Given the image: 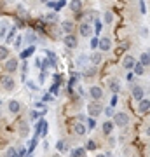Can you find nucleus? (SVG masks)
<instances>
[{
  "mask_svg": "<svg viewBox=\"0 0 150 157\" xmlns=\"http://www.w3.org/2000/svg\"><path fill=\"white\" fill-rule=\"evenodd\" d=\"M87 113H89V117H98V115L101 113V105L96 103V101L87 103Z\"/></svg>",
  "mask_w": 150,
  "mask_h": 157,
  "instance_id": "1",
  "label": "nucleus"
},
{
  "mask_svg": "<svg viewBox=\"0 0 150 157\" xmlns=\"http://www.w3.org/2000/svg\"><path fill=\"white\" fill-rule=\"evenodd\" d=\"M115 124L119 126V128H124V126H128L129 124V115L124 112H119L115 113Z\"/></svg>",
  "mask_w": 150,
  "mask_h": 157,
  "instance_id": "2",
  "label": "nucleus"
},
{
  "mask_svg": "<svg viewBox=\"0 0 150 157\" xmlns=\"http://www.w3.org/2000/svg\"><path fill=\"white\" fill-rule=\"evenodd\" d=\"M0 82H2V87H4L6 91H12L14 86H16V82H14V78H12L11 75H4Z\"/></svg>",
  "mask_w": 150,
  "mask_h": 157,
  "instance_id": "3",
  "label": "nucleus"
},
{
  "mask_svg": "<svg viewBox=\"0 0 150 157\" xmlns=\"http://www.w3.org/2000/svg\"><path fill=\"white\" fill-rule=\"evenodd\" d=\"M63 42H65V45H67L68 49H75V47H77V37H75V35L73 33H68L67 37H65V39H63Z\"/></svg>",
  "mask_w": 150,
  "mask_h": 157,
  "instance_id": "4",
  "label": "nucleus"
},
{
  "mask_svg": "<svg viewBox=\"0 0 150 157\" xmlns=\"http://www.w3.org/2000/svg\"><path fill=\"white\" fill-rule=\"evenodd\" d=\"M98 47H100L101 51H110L112 49V40L108 39V37H101V39H98Z\"/></svg>",
  "mask_w": 150,
  "mask_h": 157,
  "instance_id": "5",
  "label": "nucleus"
},
{
  "mask_svg": "<svg viewBox=\"0 0 150 157\" xmlns=\"http://www.w3.org/2000/svg\"><path fill=\"white\" fill-rule=\"evenodd\" d=\"M60 28H61L63 33H73V30H75V25H73L72 21H61V25H60Z\"/></svg>",
  "mask_w": 150,
  "mask_h": 157,
  "instance_id": "6",
  "label": "nucleus"
},
{
  "mask_svg": "<svg viewBox=\"0 0 150 157\" xmlns=\"http://www.w3.org/2000/svg\"><path fill=\"white\" fill-rule=\"evenodd\" d=\"M17 67H19V61L12 58V59H9V61L6 63V67H4V68H6L7 73H12V72H16V70H17Z\"/></svg>",
  "mask_w": 150,
  "mask_h": 157,
  "instance_id": "7",
  "label": "nucleus"
},
{
  "mask_svg": "<svg viewBox=\"0 0 150 157\" xmlns=\"http://www.w3.org/2000/svg\"><path fill=\"white\" fill-rule=\"evenodd\" d=\"M79 32H80L82 37H91V35H93V28H91L89 23H82V25L79 26Z\"/></svg>",
  "mask_w": 150,
  "mask_h": 157,
  "instance_id": "8",
  "label": "nucleus"
},
{
  "mask_svg": "<svg viewBox=\"0 0 150 157\" xmlns=\"http://www.w3.org/2000/svg\"><path fill=\"white\" fill-rule=\"evenodd\" d=\"M89 94H91V98H93L94 101H98V100L103 98V91H101V87L94 86V87H91V89H89Z\"/></svg>",
  "mask_w": 150,
  "mask_h": 157,
  "instance_id": "9",
  "label": "nucleus"
},
{
  "mask_svg": "<svg viewBox=\"0 0 150 157\" xmlns=\"http://www.w3.org/2000/svg\"><path fill=\"white\" fill-rule=\"evenodd\" d=\"M134 65H136V59H134L133 56H126L122 59V67L126 68V70H133Z\"/></svg>",
  "mask_w": 150,
  "mask_h": 157,
  "instance_id": "10",
  "label": "nucleus"
},
{
  "mask_svg": "<svg viewBox=\"0 0 150 157\" xmlns=\"http://www.w3.org/2000/svg\"><path fill=\"white\" fill-rule=\"evenodd\" d=\"M148 103H150V101L147 100V98H141V100H140V105H138V110L141 113H148V108H150Z\"/></svg>",
  "mask_w": 150,
  "mask_h": 157,
  "instance_id": "11",
  "label": "nucleus"
},
{
  "mask_svg": "<svg viewBox=\"0 0 150 157\" xmlns=\"http://www.w3.org/2000/svg\"><path fill=\"white\" fill-rule=\"evenodd\" d=\"M145 94V89L141 87V86H134L133 87V98H136V100H141Z\"/></svg>",
  "mask_w": 150,
  "mask_h": 157,
  "instance_id": "12",
  "label": "nucleus"
},
{
  "mask_svg": "<svg viewBox=\"0 0 150 157\" xmlns=\"http://www.w3.org/2000/svg\"><path fill=\"white\" fill-rule=\"evenodd\" d=\"M17 131H19V136H28V124L25 122V121H21V122L17 124Z\"/></svg>",
  "mask_w": 150,
  "mask_h": 157,
  "instance_id": "13",
  "label": "nucleus"
},
{
  "mask_svg": "<svg viewBox=\"0 0 150 157\" xmlns=\"http://www.w3.org/2000/svg\"><path fill=\"white\" fill-rule=\"evenodd\" d=\"M73 133L79 135V136H82L84 133H86V126H84L82 122H75L73 124Z\"/></svg>",
  "mask_w": 150,
  "mask_h": 157,
  "instance_id": "14",
  "label": "nucleus"
},
{
  "mask_svg": "<svg viewBox=\"0 0 150 157\" xmlns=\"http://www.w3.org/2000/svg\"><path fill=\"white\" fill-rule=\"evenodd\" d=\"M108 86H110V89L113 91V93H119V91H121V82H119L117 78H110V80H108Z\"/></svg>",
  "mask_w": 150,
  "mask_h": 157,
  "instance_id": "15",
  "label": "nucleus"
},
{
  "mask_svg": "<svg viewBox=\"0 0 150 157\" xmlns=\"http://www.w3.org/2000/svg\"><path fill=\"white\" fill-rule=\"evenodd\" d=\"M89 59H91V63H93V65H100L101 61H103V58H101V52H93V54H91V56H89Z\"/></svg>",
  "mask_w": 150,
  "mask_h": 157,
  "instance_id": "16",
  "label": "nucleus"
},
{
  "mask_svg": "<svg viewBox=\"0 0 150 157\" xmlns=\"http://www.w3.org/2000/svg\"><path fill=\"white\" fill-rule=\"evenodd\" d=\"M9 110H11L12 113H17L21 110V105H19L16 100H12V101H9Z\"/></svg>",
  "mask_w": 150,
  "mask_h": 157,
  "instance_id": "17",
  "label": "nucleus"
},
{
  "mask_svg": "<svg viewBox=\"0 0 150 157\" xmlns=\"http://www.w3.org/2000/svg\"><path fill=\"white\" fill-rule=\"evenodd\" d=\"M140 63H141L145 68L148 67V63H150V54L147 52V51H145V52H141V56H140Z\"/></svg>",
  "mask_w": 150,
  "mask_h": 157,
  "instance_id": "18",
  "label": "nucleus"
},
{
  "mask_svg": "<svg viewBox=\"0 0 150 157\" xmlns=\"http://www.w3.org/2000/svg\"><path fill=\"white\" fill-rule=\"evenodd\" d=\"M70 9H72L73 12H79L82 9V2H80V0H72V2H70Z\"/></svg>",
  "mask_w": 150,
  "mask_h": 157,
  "instance_id": "19",
  "label": "nucleus"
},
{
  "mask_svg": "<svg viewBox=\"0 0 150 157\" xmlns=\"http://www.w3.org/2000/svg\"><path fill=\"white\" fill-rule=\"evenodd\" d=\"M96 75V67H89L84 70V77L87 78V77H94Z\"/></svg>",
  "mask_w": 150,
  "mask_h": 157,
  "instance_id": "20",
  "label": "nucleus"
},
{
  "mask_svg": "<svg viewBox=\"0 0 150 157\" xmlns=\"http://www.w3.org/2000/svg\"><path fill=\"white\" fill-rule=\"evenodd\" d=\"M134 75H143V72H145V67L141 65V63H136L134 65Z\"/></svg>",
  "mask_w": 150,
  "mask_h": 157,
  "instance_id": "21",
  "label": "nucleus"
},
{
  "mask_svg": "<svg viewBox=\"0 0 150 157\" xmlns=\"http://www.w3.org/2000/svg\"><path fill=\"white\" fill-rule=\"evenodd\" d=\"M33 52H35V47H33V45H30V47H28L26 51H23V52H21V59H25V58H28L30 54H33Z\"/></svg>",
  "mask_w": 150,
  "mask_h": 157,
  "instance_id": "22",
  "label": "nucleus"
},
{
  "mask_svg": "<svg viewBox=\"0 0 150 157\" xmlns=\"http://www.w3.org/2000/svg\"><path fill=\"white\" fill-rule=\"evenodd\" d=\"M45 19H47L49 23H56L60 17H58V14H56V12H49V14H45Z\"/></svg>",
  "mask_w": 150,
  "mask_h": 157,
  "instance_id": "23",
  "label": "nucleus"
},
{
  "mask_svg": "<svg viewBox=\"0 0 150 157\" xmlns=\"http://www.w3.org/2000/svg\"><path fill=\"white\" fill-rule=\"evenodd\" d=\"M103 17H105V19H103V21H105L106 25H110V23H113V12L106 11V12H105V16H103Z\"/></svg>",
  "mask_w": 150,
  "mask_h": 157,
  "instance_id": "24",
  "label": "nucleus"
},
{
  "mask_svg": "<svg viewBox=\"0 0 150 157\" xmlns=\"http://www.w3.org/2000/svg\"><path fill=\"white\" fill-rule=\"evenodd\" d=\"M7 56H9V49L2 45V47H0V61H4V59H6Z\"/></svg>",
  "mask_w": 150,
  "mask_h": 157,
  "instance_id": "25",
  "label": "nucleus"
},
{
  "mask_svg": "<svg viewBox=\"0 0 150 157\" xmlns=\"http://www.w3.org/2000/svg\"><path fill=\"white\" fill-rule=\"evenodd\" d=\"M112 129H113V124H112V122H105V124H103V131H105L106 135H110Z\"/></svg>",
  "mask_w": 150,
  "mask_h": 157,
  "instance_id": "26",
  "label": "nucleus"
},
{
  "mask_svg": "<svg viewBox=\"0 0 150 157\" xmlns=\"http://www.w3.org/2000/svg\"><path fill=\"white\" fill-rule=\"evenodd\" d=\"M56 148H58V152H65V150H67V145H65V141L58 140V143H56Z\"/></svg>",
  "mask_w": 150,
  "mask_h": 157,
  "instance_id": "27",
  "label": "nucleus"
},
{
  "mask_svg": "<svg viewBox=\"0 0 150 157\" xmlns=\"http://www.w3.org/2000/svg\"><path fill=\"white\" fill-rule=\"evenodd\" d=\"M72 157H84V150L82 148H75V150H72Z\"/></svg>",
  "mask_w": 150,
  "mask_h": 157,
  "instance_id": "28",
  "label": "nucleus"
},
{
  "mask_svg": "<svg viewBox=\"0 0 150 157\" xmlns=\"http://www.w3.org/2000/svg\"><path fill=\"white\" fill-rule=\"evenodd\" d=\"M26 42H28V44H33V42H37V35L28 33V35H26Z\"/></svg>",
  "mask_w": 150,
  "mask_h": 157,
  "instance_id": "29",
  "label": "nucleus"
},
{
  "mask_svg": "<svg viewBox=\"0 0 150 157\" xmlns=\"http://www.w3.org/2000/svg\"><path fill=\"white\" fill-rule=\"evenodd\" d=\"M65 4H67V0H60V2H56V4H54V9H56V11H60V9L65 7Z\"/></svg>",
  "mask_w": 150,
  "mask_h": 157,
  "instance_id": "30",
  "label": "nucleus"
},
{
  "mask_svg": "<svg viewBox=\"0 0 150 157\" xmlns=\"http://www.w3.org/2000/svg\"><path fill=\"white\" fill-rule=\"evenodd\" d=\"M96 16H98L96 12H89V14H86V19H87V23H91V21H94L93 17H96Z\"/></svg>",
  "mask_w": 150,
  "mask_h": 157,
  "instance_id": "31",
  "label": "nucleus"
},
{
  "mask_svg": "<svg viewBox=\"0 0 150 157\" xmlns=\"http://www.w3.org/2000/svg\"><path fill=\"white\" fill-rule=\"evenodd\" d=\"M140 11L143 12V14H145V12H147V4H145L143 0H140Z\"/></svg>",
  "mask_w": 150,
  "mask_h": 157,
  "instance_id": "32",
  "label": "nucleus"
},
{
  "mask_svg": "<svg viewBox=\"0 0 150 157\" xmlns=\"http://www.w3.org/2000/svg\"><path fill=\"white\" fill-rule=\"evenodd\" d=\"M28 89H30V91H37V89H39V87H37V84H35V82H28Z\"/></svg>",
  "mask_w": 150,
  "mask_h": 157,
  "instance_id": "33",
  "label": "nucleus"
},
{
  "mask_svg": "<svg viewBox=\"0 0 150 157\" xmlns=\"http://www.w3.org/2000/svg\"><path fill=\"white\" fill-rule=\"evenodd\" d=\"M6 157H16V150H14V148H9L7 154H6Z\"/></svg>",
  "mask_w": 150,
  "mask_h": 157,
  "instance_id": "34",
  "label": "nucleus"
},
{
  "mask_svg": "<svg viewBox=\"0 0 150 157\" xmlns=\"http://www.w3.org/2000/svg\"><path fill=\"white\" fill-rule=\"evenodd\" d=\"M28 145H30V154H32V152H33V148H35V145H37V140H35V138H33V140L30 141Z\"/></svg>",
  "mask_w": 150,
  "mask_h": 157,
  "instance_id": "35",
  "label": "nucleus"
},
{
  "mask_svg": "<svg viewBox=\"0 0 150 157\" xmlns=\"http://www.w3.org/2000/svg\"><path fill=\"white\" fill-rule=\"evenodd\" d=\"M87 148H89V150H94V148H96V143H94L93 140L87 141Z\"/></svg>",
  "mask_w": 150,
  "mask_h": 157,
  "instance_id": "36",
  "label": "nucleus"
},
{
  "mask_svg": "<svg viewBox=\"0 0 150 157\" xmlns=\"http://www.w3.org/2000/svg\"><path fill=\"white\" fill-rule=\"evenodd\" d=\"M117 101H119V100H117V93H115V94H113V98H112V101H110V105H112V107H115Z\"/></svg>",
  "mask_w": 150,
  "mask_h": 157,
  "instance_id": "37",
  "label": "nucleus"
},
{
  "mask_svg": "<svg viewBox=\"0 0 150 157\" xmlns=\"http://www.w3.org/2000/svg\"><path fill=\"white\" fill-rule=\"evenodd\" d=\"M45 75H47V72H42V73H40V77H39V82H40V84H42V82H44Z\"/></svg>",
  "mask_w": 150,
  "mask_h": 157,
  "instance_id": "38",
  "label": "nucleus"
},
{
  "mask_svg": "<svg viewBox=\"0 0 150 157\" xmlns=\"http://www.w3.org/2000/svg\"><path fill=\"white\" fill-rule=\"evenodd\" d=\"M133 77H134V73L131 72V70H128V75H126V78H128V80H133Z\"/></svg>",
  "mask_w": 150,
  "mask_h": 157,
  "instance_id": "39",
  "label": "nucleus"
},
{
  "mask_svg": "<svg viewBox=\"0 0 150 157\" xmlns=\"http://www.w3.org/2000/svg\"><path fill=\"white\" fill-rule=\"evenodd\" d=\"M141 37H145V39L148 37V28H143V30H141Z\"/></svg>",
  "mask_w": 150,
  "mask_h": 157,
  "instance_id": "40",
  "label": "nucleus"
},
{
  "mask_svg": "<svg viewBox=\"0 0 150 157\" xmlns=\"http://www.w3.org/2000/svg\"><path fill=\"white\" fill-rule=\"evenodd\" d=\"M19 44H21V39H19V37H17V39L14 40V45H16V49H17V47H19Z\"/></svg>",
  "mask_w": 150,
  "mask_h": 157,
  "instance_id": "41",
  "label": "nucleus"
},
{
  "mask_svg": "<svg viewBox=\"0 0 150 157\" xmlns=\"http://www.w3.org/2000/svg\"><path fill=\"white\" fill-rule=\"evenodd\" d=\"M91 45H93V47H98V39H93V40H91Z\"/></svg>",
  "mask_w": 150,
  "mask_h": 157,
  "instance_id": "42",
  "label": "nucleus"
},
{
  "mask_svg": "<svg viewBox=\"0 0 150 157\" xmlns=\"http://www.w3.org/2000/svg\"><path fill=\"white\" fill-rule=\"evenodd\" d=\"M51 93H54V94H56V93H58V84H54V86H52V87H51Z\"/></svg>",
  "mask_w": 150,
  "mask_h": 157,
  "instance_id": "43",
  "label": "nucleus"
},
{
  "mask_svg": "<svg viewBox=\"0 0 150 157\" xmlns=\"http://www.w3.org/2000/svg\"><path fill=\"white\" fill-rule=\"evenodd\" d=\"M44 101H52V96H51V94H45V96H44Z\"/></svg>",
  "mask_w": 150,
  "mask_h": 157,
  "instance_id": "44",
  "label": "nucleus"
},
{
  "mask_svg": "<svg viewBox=\"0 0 150 157\" xmlns=\"http://www.w3.org/2000/svg\"><path fill=\"white\" fill-rule=\"evenodd\" d=\"M106 115H108V117H113V112H112V108H106Z\"/></svg>",
  "mask_w": 150,
  "mask_h": 157,
  "instance_id": "45",
  "label": "nucleus"
},
{
  "mask_svg": "<svg viewBox=\"0 0 150 157\" xmlns=\"http://www.w3.org/2000/svg\"><path fill=\"white\" fill-rule=\"evenodd\" d=\"M84 59H86V56H79V65H82V63H84Z\"/></svg>",
  "mask_w": 150,
  "mask_h": 157,
  "instance_id": "46",
  "label": "nucleus"
},
{
  "mask_svg": "<svg viewBox=\"0 0 150 157\" xmlns=\"http://www.w3.org/2000/svg\"><path fill=\"white\" fill-rule=\"evenodd\" d=\"M6 35H7L6 28H2V32H0V37H2V39H4V37H6Z\"/></svg>",
  "mask_w": 150,
  "mask_h": 157,
  "instance_id": "47",
  "label": "nucleus"
},
{
  "mask_svg": "<svg viewBox=\"0 0 150 157\" xmlns=\"http://www.w3.org/2000/svg\"><path fill=\"white\" fill-rule=\"evenodd\" d=\"M40 2H44V4H45V2H49V0H40Z\"/></svg>",
  "mask_w": 150,
  "mask_h": 157,
  "instance_id": "48",
  "label": "nucleus"
},
{
  "mask_svg": "<svg viewBox=\"0 0 150 157\" xmlns=\"http://www.w3.org/2000/svg\"><path fill=\"white\" fill-rule=\"evenodd\" d=\"M98 157H105V155H98Z\"/></svg>",
  "mask_w": 150,
  "mask_h": 157,
  "instance_id": "49",
  "label": "nucleus"
},
{
  "mask_svg": "<svg viewBox=\"0 0 150 157\" xmlns=\"http://www.w3.org/2000/svg\"><path fill=\"white\" fill-rule=\"evenodd\" d=\"M52 157H60V155H52Z\"/></svg>",
  "mask_w": 150,
  "mask_h": 157,
  "instance_id": "50",
  "label": "nucleus"
},
{
  "mask_svg": "<svg viewBox=\"0 0 150 157\" xmlns=\"http://www.w3.org/2000/svg\"><path fill=\"white\" fill-rule=\"evenodd\" d=\"M28 157H32V154H30V155H28Z\"/></svg>",
  "mask_w": 150,
  "mask_h": 157,
  "instance_id": "51",
  "label": "nucleus"
},
{
  "mask_svg": "<svg viewBox=\"0 0 150 157\" xmlns=\"http://www.w3.org/2000/svg\"><path fill=\"white\" fill-rule=\"evenodd\" d=\"M0 105H2V101H0Z\"/></svg>",
  "mask_w": 150,
  "mask_h": 157,
  "instance_id": "52",
  "label": "nucleus"
},
{
  "mask_svg": "<svg viewBox=\"0 0 150 157\" xmlns=\"http://www.w3.org/2000/svg\"><path fill=\"white\" fill-rule=\"evenodd\" d=\"M0 117H2V113H0Z\"/></svg>",
  "mask_w": 150,
  "mask_h": 157,
  "instance_id": "53",
  "label": "nucleus"
}]
</instances>
